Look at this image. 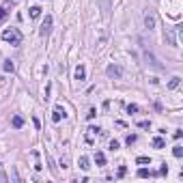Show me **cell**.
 <instances>
[{
  "label": "cell",
  "mask_w": 183,
  "mask_h": 183,
  "mask_svg": "<svg viewBox=\"0 0 183 183\" xmlns=\"http://www.w3.org/2000/svg\"><path fill=\"white\" fill-rule=\"evenodd\" d=\"M106 73H108V78H114V80H121V78H123V69H121V65H117V63L108 65Z\"/></svg>",
  "instance_id": "obj_3"
},
{
  "label": "cell",
  "mask_w": 183,
  "mask_h": 183,
  "mask_svg": "<svg viewBox=\"0 0 183 183\" xmlns=\"http://www.w3.org/2000/svg\"><path fill=\"white\" fill-rule=\"evenodd\" d=\"M151 175H153V172H149L147 168H140V170H138V177H142V179H147V177H151Z\"/></svg>",
  "instance_id": "obj_20"
},
{
  "label": "cell",
  "mask_w": 183,
  "mask_h": 183,
  "mask_svg": "<svg viewBox=\"0 0 183 183\" xmlns=\"http://www.w3.org/2000/svg\"><path fill=\"white\" fill-rule=\"evenodd\" d=\"M172 155H175V157H183V147H179V144L172 147Z\"/></svg>",
  "instance_id": "obj_17"
},
{
  "label": "cell",
  "mask_w": 183,
  "mask_h": 183,
  "mask_svg": "<svg viewBox=\"0 0 183 183\" xmlns=\"http://www.w3.org/2000/svg\"><path fill=\"white\" fill-rule=\"evenodd\" d=\"M179 84H181V78H179V76H175V78H170V82H168V88H170V90H175Z\"/></svg>",
  "instance_id": "obj_13"
},
{
  "label": "cell",
  "mask_w": 183,
  "mask_h": 183,
  "mask_svg": "<svg viewBox=\"0 0 183 183\" xmlns=\"http://www.w3.org/2000/svg\"><path fill=\"white\" fill-rule=\"evenodd\" d=\"M41 15V7H32L30 9V17H39Z\"/></svg>",
  "instance_id": "obj_19"
},
{
  "label": "cell",
  "mask_w": 183,
  "mask_h": 183,
  "mask_svg": "<svg viewBox=\"0 0 183 183\" xmlns=\"http://www.w3.org/2000/svg\"><path fill=\"white\" fill-rule=\"evenodd\" d=\"M2 69H5L7 73H9V71H13V69H15V63H13V60H5V65H2Z\"/></svg>",
  "instance_id": "obj_15"
},
{
  "label": "cell",
  "mask_w": 183,
  "mask_h": 183,
  "mask_svg": "<svg viewBox=\"0 0 183 183\" xmlns=\"http://www.w3.org/2000/svg\"><path fill=\"white\" fill-rule=\"evenodd\" d=\"M95 114H97V110H95V108H93V110H90V112H88V114H86V117H88V119H95Z\"/></svg>",
  "instance_id": "obj_25"
},
{
  "label": "cell",
  "mask_w": 183,
  "mask_h": 183,
  "mask_svg": "<svg viewBox=\"0 0 183 183\" xmlns=\"http://www.w3.org/2000/svg\"><path fill=\"white\" fill-rule=\"evenodd\" d=\"M151 144H153L155 149H164V144H166V142H164V138H159V136H157V138H153V140H151Z\"/></svg>",
  "instance_id": "obj_14"
},
{
  "label": "cell",
  "mask_w": 183,
  "mask_h": 183,
  "mask_svg": "<svg viewBox=\"0 0 183 183\" xmlns=\"http://www.w3.org/2000/svg\"><path fill=\"white\" fill-rule=\"evenodd\" d=\"M144 28L147 30H153L155 28V15L153 13H144Z\"/></svg>",
  "instance_id": "obj_7"
},
{
  "label": "cell",
  "mask_w": 183,
  "mask_h": 183,
  "mask_svg": "<svg viewBox=\"0 0 183 183\" xmlns=\"http://www.w3.org/2000/svg\"><path fill=\"white\" fill-rule=\"evenodd\" d=\"M65 117H67V114H65V108H63V106H56L54 112H52V121H54V123H60V119H65Z\"/></svg>",
  "instance_id": "obj_6"
},
{
  "label": "cell",
  "mask_w": 183,
  "mask_h": 183,
  "mask_svg": "<svg viewBox=\"0 0 183 183\" xmlns=\"http://www.w3.org/2000/svg\"><path fill=\"white\" fill-rule=\"evenodd\" d=\"M125 172H127V168H125V166H121V168H119V177H125Z\"/></svg>",
  "instance_id": "obj_26"
},
{
  "label": "cell",
  "mask_w": 183,
  "mask_h": 183,
  "mask_svg": "<svg viewBox=\"0 0 183 183\" xmlns=\"http://www.w3.org/2000/svg\"><path fill=\"white\" fill-rule=\"evenodd\" d=\"M95 162H97V166H106V155H103L101 151L95 153Z\"/></svg>",
  "instance_id": "obj_12"
},
{
  "label": "cell",
  "mask_w": 183,
  "mask_h": 183,
  "mask_svg": "<svg viewBox=\"0 0 183 183\" xmlns=\"http://www.w3.org/2000/svg\"><path fill=\"white\" fill-rule=\"evenodd\" d=\"M11 123H13V127H15V129H19V127H24V119H22L19 114H15V117L11 119Z\"/></svg>",
  "instance_id": "obj_10"
},
{
  "label": "cell",
  "mask_w": 183,
  "mask_h": 183,
  "mask_svg": "<svg viewBox=\"0 0 183 183\" xmlns=\"http://www.w3.org/2000/svg\"><path fill=\"white\" fill-rule=\"evenodd\" d=\"M119 147H121V144H119L117 140H110V151H119Z\"/></svg>",
  "instance_id": "obj_22"
},
{
  "label": "cell",
  "mask_w": 183,
  "mask_h": 183,
  "mask_svg": "<svg viewBox=\"0 0 183 183\" xmlns=\"http://www.w3.org/2000/svg\"><path fill=\"white\" fill-rule=\"evenodd\" d=\"M78 166L82 168V170H88L90 166H88V157L86 155H80V159H78Z\"/></svg>",
  "instance_id": "obj_11"
},
{
  "label": "cell",
  "mask_w": 183,
  "mask_h": 183,
  "mask_svg": "<svg viewBox=\"0 0 183 183\" xmlns=\"http://www.w3.org/2000/svg\"><path fill=\"white\" fill-rule=\"evenodd\" d=\"M2 41H7L11 45H19L22 43V35H19L17 28H5L2 30Z\"/></svg>",
  "instance_id": "obj_1"
},
{
  "label": "cell",
  "mask_w": 183,
  "mask_h": 183,
  "mask_svg": "<svg viewBox=\"0 0 183 183\" xmlns=\"http://www.w3.org/2000/svg\"><path fill=\"white\" fill-rule=\"evenodd\" d=\"M50 32H52V15H45L43 24H41V28H39V35H41V37H48Z\"/></svg>",
  "instance_id": "obj_4"
},
{
  "label": "cell",
  "mask_w": 183,
  "mask_h": 183,
  "mask_svg": "<svg viewBox=\"0 0 183 183\" xmlns=\"http://www.w3.org/2000/svg\"><path fill=\"white\" fill-rule=\"evenodd\" d=\"M138 125H140L142 129H151V121H140Z\"/></svg>",
  "instance_id": "obj_23"
},
{
  "label": "cell",
  "mask_w": 183,
  "mask_h": 183,
  "mask_svg": "<svg viewBox=\"0 0 183 183\" xmlns=\"http://www.w3.org/2000/svg\"><path fill=\"white\" fill-rule=\"evenodd\" d=\"M84 78H86V69H84V65H78V67H76V80H80V82H82Z\"/></svg>",
  "instance_id": "obj_8"
},
{
  "label": "cell",
  "mask_w": 183,
  "mask_h": 183,
  "mask_svg": "<svg viewBox=\"0 0 183 183\" xmlns=\"http://www.w3.org/2000/svg\"><path fill=\"white\" fill-rule=\"evenodd\" d=\"M179 30H181V26H172V28H166V43H168V45H172V48H177V45H179V39H177Z\"/></svg>",
  "instance_id": "obj_2"
},
{
  "label": "cell",
  "mask_w": 183,
  "mask_h": 183,
  "mask_svg": "<svg viewBox=\"0 0 183 183\" xmlns=\"http://www.w3.org/2000/svg\"><path fill=\"white\" fill-rule=\"evenodd\" d=\"M138 164H151V157H147V155H140L138 159H136Z\"/></svg>",
  "instance_id": "obj_18"
},
{
  "label": "cell",
  "mask_w": 183,
  "mask_h": 183,
  "mask_svg": "<svg viewBox=\"0 0 183 183\" xmlns=\"http://www.w3.org/2000/svg\"><path fill=\"white\" fill-rule=\"evenodd\" d=\"M127 112H129V114H136V112H138V106H136V103H129V106H127Z\"/></svg>",
  "instance_id": "obj_21"
},
{
  "label": "cell",
  "mask_w": 183,
  "mask_h": 183,
  "mask_svg": "<svg viewBox=\"0 0 183 183\" xmlns=\"http://www.w3.org/2000/svg\"><path fill=\"white\" fill-rule=\"evenodd\" d=\"M144 60H147V63H149L151 67H155V69H164V65L159 63V60H157V58H155V56L151 54V52H144Z\"/></svg>",
  "instance_id": "obj_5"
},
{
  "label": "cell",
  "mask_w": 183,
  "mask_h": 183,
  "mask_svg": "<svg viewBox=\"0 0 183 183\" xmlns=\"http://www.w3.org/2000/svg\"><path fill=\"white\" fill-rule=\"evenodd\" d=\"M101 7H103V13H101V15H103V19L108 22V19H110V0H101Z\"/></svg>",
  "instance_id": "obj_9"
},
{
  "label": "cell",
  "mask_w": 183,
  "mask_h": 183,
  "mask_svg": "<svg viewBox=\"0 0 183 183\" xmlns=\"http://www.w3.org/2000/svg\"><path fill=\"white\" fill-rule=\"evenodd\" d=\"M136 140H138V136H136V134H127V138H125V142H127L129 147H131V144H134Z\"/></svg>",
  "instance_id": "obj_16"
},
{
  "label": "cell",
  "mask_w": 183,
  "mask_h": 183,
  "mask_svg": "<svg viewBox=\"0 0 183 183\" xmlns=\"http://www.w3.org/2000/svg\"><path fill=\"white\" fill-rule=\"evenodd\" d=\"M172 136H175V140H179V138H181V136H183V131H181V129H177V131H175Z\"/></svg>",
  "instance_id": "obj_24"
},
{
  "label": "cell",
  "mask_w": 183,
  "mask_h": 183,
  "mask_svg": "<svg viewBox=\"0 0 183 183\" xmlns=\"http://www.w3.org/2000/svg\"><path fill=\"white\" fill-rule=\"evenodd\" d=\"M5 17H7V11H5V9H0V22H2Z\"/></svg>",
  "instance_id": "obj_27"
}]
</instances>
